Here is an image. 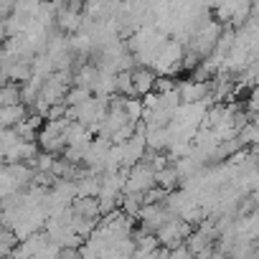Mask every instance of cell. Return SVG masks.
<instances>
[{"instance_id": "9c48e42d", "label": "cell", "mask_w": 259, "mask_h": 259, "mask_svg": "<svg viewBox=\"0 0 259 259\" xmlns=\"http://www.w3.org/2000/svg\"><path fill=\"white\" fill-rule=\"evenodd\" d=\"M94 94L89 92V89H84V87H71L69 92H66V97H64V104L66 107H79V104H84L87 99H92Z\"/></svg>"}, {"instance_id": "ba28073f", "label": "cell", "mask_w": 259, "mask_h": 259, "mask_svg": "<svg viewBox=\"0 0 259 259\" xmlns=\"http://www.w3.org/2000/svg\"><path fill=\"white\" fill-rule=\"evenodd\" d=\"M124 114H127V119H130V122H143V114H145L143 99H138V97L124 99Z\"/></svg>"}, {"instance_id": "5b68a950", "label": "cell", "mask_w": 259, "mask_h": 259, "mask_svg": "<svg viewBox=\"0 0 259 259\" xmlns=\"http://www.w3.org/2000/svg\"><path fill=\"white\" fill-rule=\"evenodd\" d=\"M97 79H99V69H97L92 61H87L84 66H79V69L74 71V87H84V89L94 92Z\"/></svg>"}, {"instance_id": "6da1fadb", "label": "cell", "mask_w": 259, "mask_h": 259, "mask_svg": "<svg viewBox=\"0 0 259 259\" xmlns=\"http://www.w3.org/2000/svg\"><path fill=\"white\" fill-rule=\"evenodd\" d=\"M153 188H158V186H155V168H153L148 160L138 163L135 168H130V176H127V181H124V193L145 196V193H150Z\"/></svg>"}, {"instance_id": "52a82bcc", "label": "cell", "mask_w": 259, "mask_h": 259, "mask_svg": "<svg viewBox=\"0 0 259 259\" xmlns=\"http://www.w3.org/2000/svg\"><path fill=\"white\" fill-rule=\"evenodd\" d=\"M155 186L160 188V191H165V193H170V191H178L181 188V176H178V170H176V165L170 163L168 168H163V170H158L155 173Z\"/></svg>"}, {"instance_id": "7a4b0ae2", "label": "cell", "mask_w": 259, "mask_h": 259, "mask_svg": "<svg viewBox=\"0 0 259 259\" xmlns=\"http://www.w3.org/2000/svg\"><path fill=\"white\" fill-rule=\"evenodd\" d=\"M191 234H193V226H191V224H186L183 219H170V221L155 234V239H158V244H160L163 249L173 251V249L183 246Z\"/></svg>"}, {"instance_id": "8992f818", "label": "cell", "mask_w": 259, "mask_h": 259, "mask_svg": "<svg viewBox=\"0 0 259 259\" xmlns=\"http://www.w3.org/2000/svg\"><path fill=\"white\" fill-rule=\"evenodd\" d=\"M71 211H74V216H81V219H89V221H99L102 219L97 198H76L71 203Z\"/></svg>"}, {"instance_id": "3957f363", "label": "cell", "mask_w": 259, "mask_h": 259, "mask_svg": "<svg viewBox=\"0 0 259 259\" xmlns=\"http://www.w3.org/2000/svg\"><path fill=\"white\" fill-rule=\"evenodd\" d=\"M178 94H181V104H201L208 99L211 87L203 81H193V79H178Z\"/></svg>"}, {"instance_id": "277c9868", "label": "cell", "mask_w": 259, "mask_h": 259, "mask_svg": "<svg viewBox=\"0 0 259 259\" xmlns=\"http://www.w3.org/2000/svg\"><path fill=\"white\" fill-rule=\"evenodd\" d=\"M155 79H158V74H155L153 69L135 66V69H133V89H135V97H138V99H145V97L153 92Z\"/></svg>"}]
</instances>
